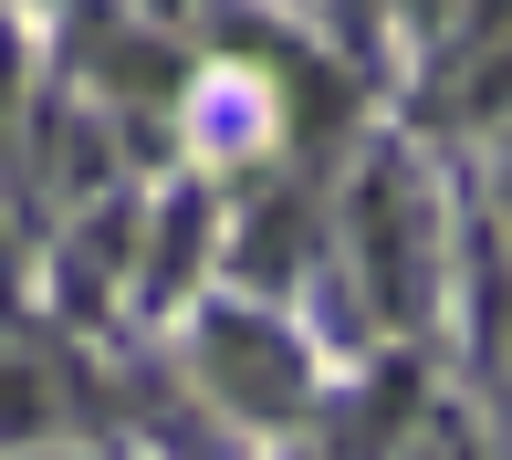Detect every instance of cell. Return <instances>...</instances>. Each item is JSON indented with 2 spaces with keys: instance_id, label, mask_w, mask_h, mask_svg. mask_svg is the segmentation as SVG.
Returning <instances> with one entry per match:
<instances>
[{
  "instance_id": "3957f363",
  "label": "cell",
  "mask_w": 512,
  "mask_h": 460,
  "mask_svg": "<svg viewBox=\"0 0 512 460\" xmlns=\"http://www.w3.org/2000/svg\"><path fill=\"white\" fill-rule=\"evenodd\" d=\"M42 419V387H32V366L21 356H0V429H32Z\"/></svg>"
},
{
  "instance_id": "7a4b0ae2",
  "label": "cell",
  "mask_w": 512,
  "mask_h": 460,
  "mask_svg": "<svg viewBox=\"0 0 512 460\" xmlns=\"http://www.w3.org/2000/svg\"><path fill=\"white\" fill-rule=\"evenodd\" d=\"M366 251H377L387 314H408V304H418V272H408V189H398V178H377V189H366Z\"/></svg>"
},
{
  "instance_id": "6da1fadb",
  "label": "cell",
  "mask_w": 512,
  "mask_h": 460,
  "mask_svg": "<svg viewBox=\"0 0 512 460\" xmlns=\"http://www.w3.org/2000/svg\"><path fill=\"white\" fill-rule=\"evenodd\" d=\"M209 366H220L230 398H262V419L304 408V366H293V345L272 325H209Z\"/></svg>"
}]
</instances>
